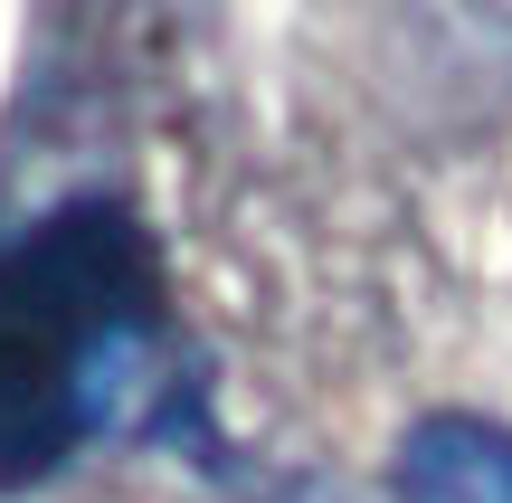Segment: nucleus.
<instances>
[{
  "label": "nucleus",
  "instance_id": "obj_1",
  "mask_svg": "<svg viewBox=\"0 0 512 503\" xmlns=\"http://www.w3.org/2000/svg\"><path fill=\"white\" fill-rule=\"evenodd\" d=\"M114 428L190 437L171 285L124 200H67L0 238V494L57 475Z\"/></svg>",
  "mask_w": 512,
  "mask_h": 503
},
{
  "label": "nucleus",
  "instance_id": "obj_2",
  "mask_svg": "<svg viewBox=\"0 0 512 503\" xmlns=\"http://www.w3.org/2000/svg\"><path fill=\"white\" fill-rule=\"evenodd\" d=\"M408 503H512V428L494 418H427L399 447Z\"/></svg>",
  "mask_w": 512,
  "mask_h": 503
}]
</instances>
